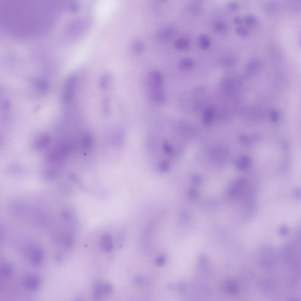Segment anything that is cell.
Instances as JSON below:
<instances>
[{
  "label": "cell",
  "instance_id": "ba28073f",
  "mask_svg": "<svg viewBox=\"0 0 301 301\" xmlns=\"http://www.w3.org/2000/svg\"><path fill=\"white\" fill-rule=\"evenodd\" d=\"M49 136L46 134H44L40 136L35 143V148L40 149L46 146L50 141Z\"/></svg>",
  "mask_w": 301,
  "mask_h": 301
},
{
  "label": "cell",
  "instance_id": "5b68a950",
  "mask_svg": "<svg viewBox=\"0 0 301 301\" xmlns=\"http://www.w3.org/2000/svg\"><path fill=\"white\" fill-rule=\"evenodd\" d=\"M40 280L37 276L31 275L25 278L22 282L24 287L29 290H34L38 289L40 285Z\"/></svg>",
  "mask_w": 301,
  "mask_h": 301
},
{
  "label": "cell",
  "instance_id": "2e32d148",
  "mask_svg": "<svg viewBox=\"0 0 301 301\" xmlns=\"http://www.w3.org/2000/svg\"><path fill=\"white\" fill-rule=\"evenodd\" d=\"M221 62L222 64L226 66H229L233 65L235 62V59L233 56L226 55L222 58Z\"/></svg>",
  "mask_w": 301,
  "mask_h": 301
},
{
  "label": "cell",
  "instance_id": "3957f363",
  "mask_svg": "<svg viewBox=\"0 0 301 301\" xmlns=\"http://www.w3.org/2000/svg\"><path fill=\"white\" fill-rule=\"evenodd\" d=\"M98 244L100 249L104 252H109L113 248L112 238L108 234H104L101 236L98 240Z\"/></svg>",
  "mask_w": 301,
  "mask_h": 301
},
{
  "label": "cell",
  "instance_id": "5bb4252c",
  "mask_svg": "<svg viewBox=\"0 0 301 301\" xmlns=\"http://www.w3.org/2000/svg\"><path fill=\"white\" fill-rule=\"evenodd\" d=\"M213 110L210 108L206 109L204 111L203 116V121L204 123L208 125L210 123L213 116Z\"/></svg>",
  "mask_w": 301,
  "mask_h": 301
},
{
  "label": "cell",
  "instance_id": "8fae6325",
  "mask_svg": "<svg viewBox=\"0 0 301 301\" xmlns=\"http://www.w3.org/2000/svg\"><path fill=\"white\" fill-rule=\"evenodd\" d=\"M189 39L187 38L182 37L177 39L175 42L174 47L177 50H182L186 49L189 44Z\"/></svg>",
  "mask_w": 301,
  "mask_h": 301
},
{
  "label": "cell",
  "instance_id": "277c9868",
  "mask_svg": "<svg viewBox=\"0 0 301 301\" xmlns=\"http://www.w3.org/2000/svg\"><path fill=\"white\" fill-rule=\"evenodd\" d=\"M147 81L149 85L152 88H160L162 81L161 75L157 71H151L148 74Z\"/></svg>",
  "mask_w": 301,
  "mask_h": 301
},
{
  "label": "cell",
  "instance_id": "4316f807",
  "mask_svg": "<svg viewBox=\"0 0 301 301\" xmlns=\"http://www.w3.org/2000/svg\"><path fill=\"white\" fill-rule=\"evenodd\" d=\"M240 139L241 141L245 143H247L250 141V138L248 137L245 135H242L240 136Z\"/></svg>",
  "mask_w": 301,
  "mask_h": 301
},
{
  "label": "cell",
  "instance_id": "9a60e30c",
  "mask_svg": "<svg viewBox=\"0 0 301 301\" xmlns=\"http://www.w3.org/2000/svg\"><path fill=\"white\" fill-rule=\"evenodd\" d=\"M226 288L227 291L231 294H235L238 291L236 285L233 281H228L226 284Z\"/></svg>",
  "mask_w": 301,
  "mask_h": 301
},
{
  "label": "cell",
  "instance_id": "8992f818",
  "mask_svg": "<svg viewBox=\"0 0 301 301\" xmlns=\"http://www.w3.org/2000/svg\"><path fill=\"white\" fill-rule=\"evenodd\" d=\"M44 252L42 249L36 248L33 250L31 254V261L33 265L39 266L41 264L44 258Z\"/></svg>",
  "mask_w": 301,
  "mask_h": 301
},
{
  "label": "cell",
  "instance_id": "7a4b0ae2",
  "mask_svg": "<svg viewBox=\"0 0 301 301\" xmlns=\"http://www.w3.org/2000/svg\"><path fill=\"white\" fill-rule=\"evenodd\" d=\"M113 287L108 282L99 283L96 285L93 291V298L98 300L109 295L112 292Z\"/></svg>",
  "mask_w": 301,
  "mask_h": 301
},
{
  "label": "cell",
  "instance_id": "44dd1931",
  "mask_svg": "<svg viewBox=\"0 0 301 301\" xmlns=\"http://www.w3.org/2000/svg\"><path fill=\"white\" fill-rule=\"evenodd\" d=\"M236 33L239 35L244 36L248 34V31L245 28L241 27H237L235 29Z\"/></svg>",
  "mask_w": 301,
  "mask_h": 301
},
{
  "label": "cell",
  "instance_id": "9c48e42d",
  "mask_svg": "<svg viewBox=\"0 0 301 301\" xmlns=\"http://www.w3.org/2000/svg\"><path fill=\"white\" fill-rule=\"evenodd\" d=\"M193 61L190 58H185L180 60L178 64L179 69L183 71H187L192 69L194 67Z\"/></svg>",
  "mask_w": 301,
  "mask_h": 301
},
{
  "label": "cell",
  "instance_id": "4fadbf2b",
  "mask_svg": "<svg viewBox=\"0 0 301 301\" xmlns=\"http://www.w3.org/2000/svg\"><path fill=\"white\" fill-rule=\"evenodd\" d=\"M144 47L143 42L140 39H136L133 42L132 48V51L134 53L138 54L143 51Z\"/></svg>",
  "mask_w": 301,
  "mask_h": 301
},
{
  "label": "cell",
  "instance_id": "6da1fadb",
  "mask_svg": "<svg viewBox=\"0 0 301 301\" xmlns=\"http://www.w3.org/2000/svg\"><path fill=\"white\" fill-rule=\"evenodd\" d=\"M75 76L73 74L69 75L64 83L61 95L62 102L67 104L71 100L75 88Z\"/></svg>",
  "mask_w": 301,
  "mask_h": 301
},
{
  "label": "cell",
  "instance_id": "83f0119b",
  "mask_svg": "<svg viewBox=\"0 0 301 301\" xmlns=\"http://www.w3.org/2000/svg\"><path fill=\"white\" fill-rule=\"evenodd\" d=\"M55 258L56 262L58 263H60L62 261V258L61 255L58 253L55 254Z\"/></svg>",
  "mask_w": 301,
  "mask_h": 301
},
{
  "label": "cell",
  "instance_id": "30bf717a",
  "mask_svg": "<svg viewBox=\"0 0 301 301\" xmlns=\"http://www.w3.org/2000/svg\"><path fill=\"white\" fill-rule=\"evenodd\" d=\"M151 96L153 100L158 103H162L165 100L164 93L160 88H152Z\"/></svg>",
  "mask_w": 301,
  "mask_h": 301
},
{
  "label": "cell",
  "instance_id": "cb8c5ba5",
  "mask_svg": "<svg viewBox=\"0 0 301 301\" xmlns=\"http://www.w3.org/2000/svg\"><path fill=\"white\" fill-rule=\"evenodd\" d=\"M288 231V228L287 226L284 225L281 227L279 232L281 235L284 236L287 234Z\"/></svg>",
  "mask_w": 301,
  "mask_h": 301
},
{
  "label": "cell",
  "instance_id": "7402d4cb",
  "mask_svg": "<svg viewBox=\"0 0 301 301\" xmlns=\"http://www.w3.org/2000/svg\"><path fill=\"white\" fill-rule=\"evenodd\" d=\"M246 23L248 25L254 24L256 21L255 18L253 16L249 15L246 16L245 19Z\"/></svg>",
  "mask_w": 301,
  "mask_h": 301
},
{
  "label": "cell",
  "instance_id": "484cf974",
  "mask_svg": "<svg viewBox=\"0 0 301 301\" xmlns=\"http://www.w3.org/2000/svg\"><path fill=\"white\" fill-rule=\"evenodd\" d=\"M191 9L193 11V12H198L200 11V8L199 6L195 4H193L190 6Z\"/></svg>",
  "mask_w": 301,
  "mask_h": 301
},
{
  "label": "cell",
  "instance_id": "f546056e",
  "mask_svg": "<svg viewBox=\"0 0 301 301\" xmlns=\"http://www.w3.org/2000/svg\"><path fill=\"white\" fill-rule=\"evenodd\" d=\"M294 195L295 196L298 198L300 197V190L299 189H297L295 190L294 191Z\"/></svg>",
  "mask_w": 301,
  "mask_h": 301
},
{
  "label": "cell",
  "instance_id": "52a82bcc",
  "mask_svg": "<svg viewBox=\"0 0 301 301\" xmlns=\"http://www.w3.org/2000/svg\"><path fill=\"white\" fill-rule=\"evenodd\" d=\"M250 158L246 156H242L239 160L235 161V164L238 169L245 170L249 167L250 164Z\"/></svg>",
  "mask_w": 301,
  "mask_h": 301
},
{
  "label": "cell",
  "instance_id": "d4e9b609",
  "mask_svg": "<svg viewBox=\"0 0 301 301\" xmlns=\"http://www.w3.org/2000/svg\"><path fill=\"white\" fill-rule=\"evenodd\" d=\"M228 7L231 10L235 11L237 10L238 7V4L235 2H231L228 4Z\"/></svg>",
  "mask_w": 301,
  "mask_h": 301
},
{
  "label": "cell",
  "instance_id": "7c38bea8",
  "mask_svg": "<svg viewBox=\"0 0 301 301\" xmlns=\"http://www.w3.org/2000/svg\"><path fill=\"white\" fill-rule=\"evenodd\" d=\"M210 41L208 37L206 34H202L199 37L198 44L202 49H207L210 45Z\"/></svg>",
  "mask_w": 301,
  "mask_h": 301
},
{
  "label": "cell",
  "instance_id": "f1b7e54d",
  "mask_svg": "<svg viewBox=\"0 0 301 301\" xmlns=\"http://www.w3.org/2000/svg\"><path fill=\"white\" fill-rule=\"evenodd\" d=\"M234 23L237 24H242V20L238 17H235L233 19Z\"/></svg>",
  "mask_w": 301,
  "mask_h": 301
},
{
  "label": "cell",
  "instance_id": "ac0fdd59",
  "mask_svg": "<svg viewBox=\"0 0 301 301\" xmlns=\"http://www.w3.org/2000/svg\"><path fill=\"white\" fill-rule=\"evenodd\" d=\"M12 270L11 266L9 264H6L3 267L1 273L3 276L9 277L11 275Z\"/></svg>",
  "mask_w": 301,
  "mask_h": 301
},
{
  "label": "cell",
  "instance_id": "ffe728a7",
  "mask_svg": "<svg viewBox=\"0 0 301 301\" xmlns=\"http://www.w3.org/2000/svg\"><path fill=\"white\" fill-rule=\"evenodd\" d=\"M133 280L135 283L139 285H145L147 282V280L145 277L141 276L135 277Z\"/></svg>",
  "mask_w": 301,
  "mask_h": 301
},
{
  "label": "cell",
  "instance_id": "603a6c76",
  "mask_svg": "<svg viewBox=\"0 0 301 301\" xmlns=\"http://www.w3.org/2000/svg\"><path fill=\"white\" fill-rule=\"evenodd\" d=\"M166 262V258L165 257L162 255L158 257L156 261V264L159 266L163 265Z\"/></svg>",
  "mask_w": 301,
  "mask_h": 301
},
{
  "label": "cell",
  "instance_id": "e0dca14e",
  "mask_svg": "<svg viewBox=\"0 0 301 301\" xmlns=\"http://www.w3.org/2000/svg\"><path fill=\"white\" fill-rule=\"evenodd\" d=\"M227 25L226 24L224 21L218 20L216 21L214 25V28L215 30L218 32H222L224 31L226 29Z\"/></svg>",
  "mask_w": 301,
  "mask_h": 301
},
{
  "label": "cell",
  "instance_id": "d6986e66",
  "mask_svg": "<svg viewBox=\"0 0 301 301\" xmlns=\"http://www.w3.org/2000/svg\"><path fill=\"white\" fill-rule=\"evenodd\" d=\"M173 33V30L171 28L166 29L161 32L160 36L163 38H167L171 36Z\"/></svg>",
  "mask_w": 301,
  "mask_h": 301
}]
</instances>
